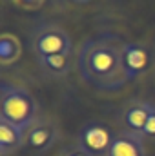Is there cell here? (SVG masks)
<instances>
[{"label": "cell", "mask_w": 155, "mask_h": 156, "mask_svg": "<svg viewBox=\"0 0 155 156\" xmlns=\"http://www.w3.org/2000/svg\"><path fill=\"white\" fill-rule=\"evenodd\" d=\"M64 156H89L86 151H82V149H75V151H70V153H66Z\"/></svg>", "instance_id": "cell-14"}, {"label": "cell", "mask_w": 155, "mask_h": 156, "mask_svg": "<svg viewBox=\"0 0 155 156\" xmlns=\"http://www.w3.org/2000/svg\"><path fill=\"white\" fill-rule=\"evenodd\" d=\"M122 71L128 82H133L142 76L152 66V53L144 44L139 42H124L120 53Z\"/></svg>", "instance_id": "cell-5"}, {"label": "cell", "mask_w": 155, "mask_h": 156, "mask_svg": "<svg viewBox=\"0 0 155 156\" xmlns=\"http://www.w3.org/2000/svg\"><path fill=\"white\" fill-rule=\"evenodd\" d=\"M104 156H146L144 140L139 134H133L130 131L117 133L108 153Z\"/></svg>", "instance_id": "cell-8"}, {"label": "cell", "mask_w": 155, "mask_h": 156, "mask_svg": "<svg viewBox=\"0 0 155 156\" xmlns=\"http://www.w3.org/2000/svg\"><path fill=\"white\" fill-rule=\"evenodd\" d=\"M22 55V45L17 37L4 33L0 37V62L2 66H11L15 64Z\"/></svg>", "instance_id": "cell-11"}, {"label": "cell", "mask_w": 155, "mask_h": 156, "mask_svg": "<svg viewBox=\"0 0 155 156\" xmlns=\"http://www.w3.org/2000/svg\"><path fill=\"white\" fill-rule=\"evenodd\" d=\"M37 100L26 87L2 82L0 85V118L26 131L37 120Z\"/></svg>", "instance_id": "cell-2"}, {"label": "cell", "mask_w": 155, "mask_h": 156, "mask_svg": "<svg viewBox=\"0 0 155 156\" xmlns=\"http://www.w3.org/2000/svg\"><path fill=\"white\" fill-rule=\"evenodd\" d=\"M142 140H148V142H155V104H152V109H150V116L148 122L144 125V131H142Z\"/></svg>", "instance_id": "cell-12"}, {"label": "cell", "mask_w": 155, "mask_h": 156, "mask_svg": "<svg viewBox=\"0 0 155 156\" xmlns=\"http://www.w3.org/2000/svg\"><path fill=\"white\" fill-rule=\"evenodd\" d=\"M115 134L112 129L100 122H88L78 133V149L89 156H104L108 153Z\"/></svg>", "instance_id": "cell-4"}, {"label": "cell", "mask_w": 155, "mask_h": 156, "mask_svg": "<svg viewBox=\"0 0 155 156\" xmlns=\"http://www.w3.org/2000/svg\"><path fill=\"white\" fill-rule=\"evenodd\" d=\"M31 47L37 58L51 56V55H68L73 49V42L60 26L42 24L39 27H35L31 35Z\"/></svg>", "instance_id": "cell-3"}, {"label": "cell", "mask_w": 155, "mask_h": 156, "mask_svg": "<svg viewBox=\"0 0 155 156\" xmlns=\"http://www.w3.org/2000/svg\"><path fill=\"white\" fill-rule=\"evenodd\" d=\"M11 2L22 9H39L40 5H44L46 0H11Z\"/></svg>", "instance_id": "cell-13"}, {"label": "cell", "mask_w": 155, "mask_h": 156, "mask_svg": "<svg viewBox=\"0 0 155 156\" xmlns=\"http://www.w3.org/2000/svg\"><path fill=\"white\" fill-rule=\"evenodd\" d=\"M59 136V131L55 127L53 122L49 120H35L26 131H24V138H26V145H29L33 151L44 153L47 151L55 140Z\"/></svg>", "instance_id": "cell-6"}, {"label": "cell", "mask_w": 155, "mask_h": 156, "mask_svg": "<svg viewBox=\"0 0 155 156\" xmlns=\"http://www.w3.org/2000/svg\"><path fill=\"white\" fill-rule=\"evenodd\" d=\"M40 71L49 76H64L71 69V53L68 55H51V56H39L37 58Z\"/></svg>", "instance_id": "cell-10"}, {"label": "cell", "mask_w": 155, "mask_h": 156, "mask_svg": "<svg viewBox=\"0 0 155 156\" xmlns=\"http://www.w3.org/2000/svg\"><path fill=\"white\" fill-rule=\"evenodd\" d=\"M150 109H152V102H144V100H131L124 111H122V123H124V131H130L133 134H142L144 125L150 116Z\"/></svg>", "instance_id": "cell-7"}, {"label": "cell", "mask_w": 155, "mask_h": 156, "mask_svg": "<svg viewBox=\"0 0 155 156\" xmlns=\"http://www.w3.org/2000/svg\"><path fill=\"white\" fill-rule=\"evenodd\" d=\"M24 144H26L24 131L20 127L13 125L11 122L0 118V154L2 156L13 154Z\"/></svg>", "instance_id": "cell-9"}, {"label": "cell", "mask_w": 155, "mask_h": 156, "mask_svg": "<svg viewBox=\"0 0 155 156\" xmlns=\"http://www.w3.org/2000/svg\"><path fill=\"white\" fill-rule=\"evenodd\" d=\"M66 2H70V4H78V5H82V4H88V2H91V0H66Z\"/></svg>", "instance_id": "cell-15"}, {"label": "cell", "mask_w": 155, "mask_h": 156, "mask_svg": "<svg viewBox=\"0 0 155 156\" xmlns=\"http://www.w3.org/2000/svg\"><path fill=\"white\" fill-rule=\"evenodd\" d=\"M122 45L124 42L110 33L86 40L77 56L80 78L99 91L113 93L122 89L128 83L120 62Z\"/></svg>", "instance_id": "cell-1"}]
</instances>
